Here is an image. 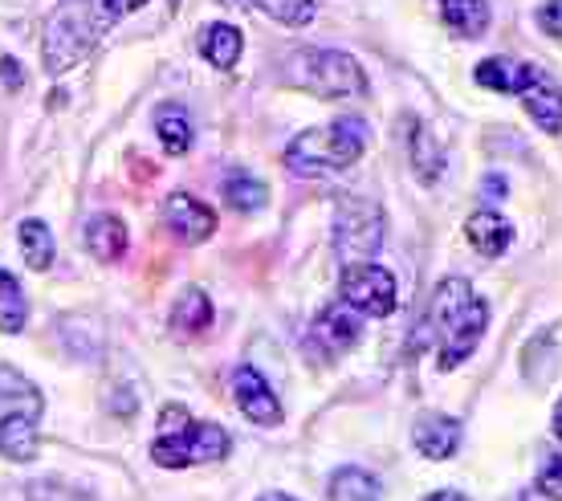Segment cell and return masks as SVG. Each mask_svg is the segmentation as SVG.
<instances>
[{"label": "cell", "instance_id": "obj_1", "mask_svg": "<svg viewBox=\"0 0 562 501\" xmlns=\"http://www.w3.org/2000/svg\"><path fill=\"white\" fill-rule=\"evenodd\" d=\"M485 331H490V307H485V298H477V290L464 278H449L436 286L428 314L416 326L412 347L424 350V343H436L440 367L452 371V367H461L477 350Z\"/></svg>", "mask_w": 562, "mask_h": 501}, {"label": "cell", "instance_id": "obj_2", "mask_svg": "<svg viewBox=\"0 0 562 501\" xmlns=\"http://www.w3.org/2000/svg\"><path fill=\"white\" fill-rule=\"evenodd\" d=\"M367 147V123L363 119H335V123L310 126L285 147V167L297 176H330L351 167Z\"/></svg>", "mask_w": 562, "mask_h": 501}, {"label": "cell", "instance_id": "obj_3", "mask_svg": "<svg viewBox=\"0 0 562 501\" xmlns=\"http://www.w3.org/2000/svg\"><path fill=\"white\" fill-rule=\"evenodd\" d=\"M164 436L151 445V460L164 469H188V465H209L228 457V432L212 420H192L180 404L164 408L159 420Z\"/></svg>", "mask_w": 562, "mask_h": 501}, {"label": "cell", "instance_id": "obj_4", "mask_svg": "<svg viewBox=\"0 0 562 501\" xmlns=\"http://www.w3.org/2000/svg\"><path fill=\"white\" fill-rule=\"evenodd\" d=\"M106 25H111L106 0H61L45 25V70L61 74L66 66H74L86 49L99 45Z\"/></svg>", "mask_w": 562, "mask_h": 501}, {"label": "cell", "instance_id": "obj_5", "mask_svg": "<svg viewBox=\"0 0 562 501\" xmlns=\"http://www.w3.org/2000/svg\"><path fill=\"white\" fill-rule=\"evenodd\" d=\"M281 78L318 98H351L359 90H367L363 66L351 54H342V49H297V54H285Z\"/></svg>", "mask_w": 562, "mask_h": 501}, {"label": "cell", "instance_id": "obj_6", "mask_svg": "<svg viewBox=\"0 0 562 501\" xmlns=\"http://www.w3.org/2000/svg\"><path fill=\"white\" fill-rule=\"evenodd\" d=\"M342 298H347V307H355L359 314H371V319H387L400 302V286L395 278L375 261H355L342 269Z\"/></svg>", "mask_w": 562, "mask_h": 501}, {"label": "cell", "instance_id": "obj_7", "mask_svg": "<svg viewBox=\"0 0 562 501\" xmlns=\"http://www.w3.org/2000/svg\"><path fill=\"white\" fill-rule=\"evenodd\" d=\"M383 229H387V221H383L380 204H371V200H342L338 221H335V245L342 253L367 261L371 253H380Z\"/></svg>", "mask_w": 562, "mask_h": 501}, {"label": "cell", "instance_id": "obj_8", "mask_svg": "<svg viewBox=\"0 0 562 501\" xmlns=\"http://www.w3.org/2000/svg\"><path fill=\"white\" fill-rule=\"evenodd\" d=\"M164 221L183 245H200L216 233V212L209 204H200L192 192H171L168 204H164Z\"/></svg>", "mask_w": 562, "mask_h": 501}, {"label": "cell", "instance_id": "obj_9", "mask_svg": "<svg viewBox=\"0 0 562 501\" xmlns=\"http://www.w3.org/2000/svg\"><path fill=\"white\" fill-rule=\"evenodd\" d=\"M233 400H237V408L254 420V424H266V428L281 424L278 396L269 391V383L257 376L254 367H237V371H233Z\"/></svg>", "mask_w": 562, "mask_h": 501}, {"label": "cell", "instance_id": "obj_10", "mask_svg": "<svg viewBox=\"0 0 562 501\" xmlns=\"http://www.w3.org/2000/svg\"><path fill=\"white\" fill-rule=\"evenodd\" d=\"M521 107L538 123V131H547V135H559L562 131V90L542 70H535L530 86L521 90Z\"/></svg>", "mask_w": 562, "mask_h": 501}, {"label": "cell", "instance_id": "obj_11", "mask_svg": "<svg viewBox=\"0 0 562 501\" xmlns=\"http://www.w3.org/2000/svg\"><path fill=\"white\" fill-rule=\"evenodd\" d=\"M412 441L428 460H449L457 448H461V420L440 416V412H428V416L416 420L412 428Z\"/></svg>", "mask_w": 562, "mask_h": 501}, {"label": "cell", "instance_id": "obj_12", "mask_svg": "<svg viewBox=\"0 0 562 501\" xmlns=\"http://www.w3.org/2000/svg\"><path fill=\"white\" fill-rule=\"evenodd\" d=\"M464 237H469V245H473L481 257H502V253L514 245V224H509L502 212L481 209L464 221Z\"/></svg>", "mask_w": 562, "mask_h": 501}, {"label": "cell", "instance_id": "obj_13", "mask_svg": "<svg viewBox=\"0 0 562 501\" xmlns=\"http://www.w3.org/2000/svg\"><path fill=\"white\" fill-rule=\"evenodd\" d=\"M314 338H318L326 350H338V355H342V350H351L355 343L363 338V319H359L355 310L330 307L314 319Z\"/></svg>", "mask_w": 562, "mask_h": 501}, {"label": "cell", "instance_id": "obj_14", "mask_svg": "<svg viewBox=\"0 0 562 501\" xmlns=\"http://www.w3.org/2000/svg\"><path fill=\"white\" fill-rule=\"evenodd\" d=\"M535 78V66H526L518 57H485L477 66V82L497 94H521Z\"/></svg>", "mask_w": 562, "mask_h": 501}, {"label": "cell", "instance_id": "obj_15", "mask_svg": "<svg viewBox=\"0 0 562 501\" xmlns=\"http://www.w3.org/2000/svg\"><path fill=\"white\" fill-rule=\"evenodd\" d=\"M0 457L4 460H33L37 457V416H13L0 420Z\"/></svg>", "mask_w": 562, "mask_h": 501}, {"label": "cell", "instance_id": "obj_16", "mask_svg": "<svg viewBox=\"0 0 562 501\" xmlns=\"http://www.w3.org/2000/svg\"><path fill=\"white\" fill-rule=\"evenodd\" d=\"M0 408L13 416V412H21V416H42V391H37V383H29L16 367H0Z\"/></svg>", "mask_w": 562, "mask_h": 501}, {"label": "cell", "instance_id": "obj_17", "mask_svg": "<svg viewBox=\"0 0 562 501\" xmlns=\"http://www.w3.org/2000/svg\"><path fill=\"white\" fill-rule=\"evenodd\" d=\"M200 49H204V57H209L216 70H233L237 66L240 49H245V37H240L237 25H209L204 29V37H200Z\"/></svg>", "mask_w": 562, "mask_h": 501}, {"label": "cell", "instance_id": "obj_18", "mask_svg": "<svg viewBox=\"0 0 562 501\" xmlns=\"http://www.w3.org/2000/svg\"><path fill=\"white\" fill-rule=\"evenodd\" d=\"M86 245H90L94 257L114 261L119 253H127V224L119 221V216H94V221L86 224Z\"/></svg>", "mask_w": 562, "mask_h": 501}, {"label": "cell", "instance_id": "obj_19", "mask_svg": "<svg viewBox=\"0 0 562 501\" xmlns=\"http://www.w3.org/2000/svg\"><path fill=\"white\" fill-rule=\"evenodd\" d=\"M440 13L461 37H481L490 29V0H440Z\"/></svg>", "mask_w": 562, "mask_h": 501}, {"label": "cell", "instance_id": "obj_20", "mask_svg": "<svg viewBox=\"0 0 562 501\" xmlns=\"http://www.w3.org/2000/svg\"><path fill=\"white\" fill-rule=\"evenodd\" d=\"M326 498L330 501H380V481L367 474V469H338L330 477V486H326Z\"/></svg>", "mask_w": 562, "mask_h": 501}, {"label": "cell", "instance_id": "obj_21", "mask_svg": "<svg viewBox=\"0 0 562 501\" xmlns=\"http://www.w3.org/2000/svg\"><path fill=\"white\" fill-rule=\"evenodd\" d=\"M171 326L180 334H204L212 326V302L204 290H183V298L171 310Z\"/></svg>", "mask_w": 562, "mask_h": 501}, {"label": "cell", "instance_id": "obj_22", "mask_svg": "<svg viewBox=\"0 0 562 501\" xmlns=\"http://www.w3.org/2000/svg\"><path fill=\"white\" fill-rule=\"evenodd\" d=\"M225 4H245V9H257V13L273 16L278 25L285 29H302L314 21V0H225Z\"/></svg>", "mask_w": 562, "mask_h": 501}, {"label": "cell", "instance_id": "obj_23", "mask_svg": "<svg viewBox=\"0 0 562 501\" xmlns=\"http://www.w3.org/2000/svg\"><path fill=\"white\" fill-rule=\"evenodd\" d=\"M25 319H29V302H25L21 281H16V274L0 269V331L16 334L25 326Z\"/></svg>", "mask_w": 562, "mask_h": 501}, {"label": "cell", "instance_id": "obj_24", "mask_svg": "<svg viewBox=\"0 0 562 501\" xmlns=\"http://www.w3.org/2000/svg\"><path fill=\"white\" fill-rule=\"evenodd\" d=\"M155 131H159L168 155H188V147H192V123H188V114H183L180 107H164Z\"/></svg>", "mask_w": 562, "mask_h": 501}, {"label": "cell", "instance_id": "obj_25", "mask_svg": "<svg viewBox=\"0 0 562 501\" xmlns=\"http://www.w3.org/2000/svg\"><path fill=\"white\" fill-rule=\"evenodd\" d=\"M21 245H25V265L29 269H49L54 265V237L42 221H25L21 224Z\"/></svg>", "mask_w": 562, "mask_h": 501}, {"label": "cell", "instance_id": "obj_26", "mask_svg": "<svg viewBox=\"0 0 562 501\" xmlns=\"http://www.w3.org/2000/svg\"><path fill=\"white\" fill-rule=\"evenodd\" d=\"M412 164H416V176H420L424 183L440 180V167H445V155H440V147H436L432 135H428L424 126H416V140H412Z\"/></svg>", "mask_w": 562, "mask_h": 501}, {"label": "cell", "instance_id": "obj_27", "mask_svg": "<svg viewBox=\"0 0 562 501\" xmlns=\"http://www.w3.org/2000/svg\"><path fill=\"white\" fill-rule=\"evenodd\" d=\"M225 200L240 212H257V209H266L269 192H266V183L249 180V176H233V180L225 183Z\"/></svg>", "mask_w": 562, "mask_h": 501}, {"label": "cell", "instance_id": "obj_28", "mask_svg": "<svg viewBox=\"0 0 562 501\" xmlns=\"http://www.w3.org/2000/svg\"><path fill=\"white\" fill-rule=\"evenodd\" d=\"M538 493L550 501H562V457L550 460L547 469H542V477H538Z\"/></svg>", "mask_w": 562, "mask_h": 501}, {"label": "cell", "instance_id": "obj_29", "mask_svg": "<svg viewBox=\"0 0 562 501\" xmlns=\"http://www.w3.org/2000/svg\"><path fill=\"white\" fill-rule=\"evenodd\" d=\"M538 25L547 37H562V0H542L538 9Z\"/></svg>", "mask_w": 562, "mask_h": 501}, {"label": "cell", "instance_id": "obj_30", "mask_svg": "<svg viewBox=\"0 0 562 501\" xmlns=\"http://www.w3.org/2000/svg\"><path fill=\"white\" fill-rule=\"evenodd\" d=\"M0 78H4L9 90H21V86H25V74L16 66V57H0Z\"/></svg>", "mask_w": 562, "mask_h": 501}, {"label": "cell", "instance_id": "obj_31", "mask_svg": "<svg viewBox=\"0 0 562 501\" xmlns=\"http://www.w3.org/2000/svg\"><path fill=\"white\" fill-rule=\"evenodd\" d=\"M147 0H106V16H127V13H135V9H143Z\"/></svg>", "mask_w": 562, "mask_h": 501}, {"label": "cell", "instance_id": "obj_32", "mask_svg": "<svg viewBox=\"0 0 562 501\" xmlns=\"http://www.w3.org/2000/svg\"><path fill=\"white\" fill-rule=\"evenodd\" d=\"M506 192H509V188H506V176H490V180H485V196H493V200H502Z\"/></svg>", "mask_w": 562, "mask_h": 501}, {"label": "cell", "instance_id": "obj_33", "mask_svg": "<svg viewBox=\"0 0 562 501\" xmlns=\"http://www.w3.org/2000/svg\"><path fill=\"white\" fill-rule=\"evenodd\" d=\"M428 501H469L464 493H457V489H440V493H432Z\"/></svg>", "mask_w": 562, "mask_h": 501}, {"label": "cell", "instance_id": "obj_34", "mask_svg": "<svg viewBox=\"0 0 562 501\" xmlns=\"http://www.w3.org/2000/svg\"><path fill=\"white\" fill-rule=\"evenodd\" d=\"M257 501H297V498H290V493H261Z\"/></svg>", "mask_w": 562, "mask_h": 501}, {"label": "cell", "instance_id": "obj_35", "mask_svg": "<svg viewBox=\"0 0 562 501\" xmlns=\"http://www.w3.org/2000/svg\"><path fill=\"white\" fill-rule=\"evenodd\" d=\"M554 432H559V441H562V400H559V408H554Z\"/></svg>", "mask_w": 562, "mask_h": 501}]
</instances>
